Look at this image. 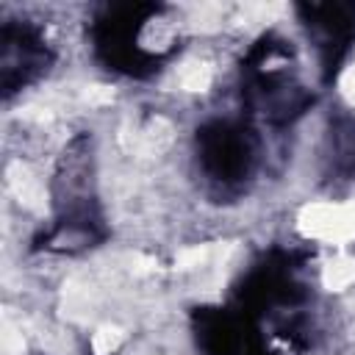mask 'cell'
I'll list each match as a JSON object with an SVG mask.
<instances>
[{
	"mask_svg": "<svg viewBox=\"0 0 355 355\" xmlns=\"http://www.w3.org/2000/svg\"><path fill=\"white\" fill-rule=\"evenodd\" d=\"M3 352H6V355L22 352V336H17L14 330H6V333H3Z\"/></svg>",
	"mask_w": 355,
	"mask_h": 355,
	"instance_id": "8992f818",
	"label": "cell"
},
{
	"mask_svg": "<svg viewBox=\"0 0 355 355\" xmlns=\"http://www.w3.org/2000/svg\"><path fill=\"white\" fill-rule=\"evenodd\" d=\"M300 227L305 236L344 244L355 236V202L347 205H333V202H313L302 208L300 214Z\"/></svg>",
	"mask_w": 355,
	"mask_h": 355,
	"instance_id": "6da1fadb",
	"label": "cell"
},
{
	"mask_svg": "<svg viewBox=\"0 0 355 355\" xmlns=\"http://www.w3.org/2000/svg\"><path fill=\"white\" fill-rule=\"evenodd\" d=\"M119 344H122V330H116V327H100V330L92 336V349H94V355H111Z\"/></svg>",
	"mask_w": 355,
	"mask_h": 355,
	"instance_id": "3957f363",
	"label": "cell"
},
{
	"mask_svg": "<svg viewBox=\"0 0 355 355\" xmlns=\"http://www.w3.org/2000/svg\"><path fill=\"white\" fill-rule=\"evenodd\" d=\"M205 258H208V247H189L178 255L175 263H178V269H197Z\"/></svg>",
	"mask_w": 355,
	"mask_h": 355,
	"instance_id": "5b68a950",
	"label": "cell"
},
{
	"mask_svg": "<svg viewBox=\"0 0 355 355\" xmlns=\"http://www.w3.org/2000/svg\"><path fill=\"white\" fill-rule=\"evenodd\" d=\"M322 283H324V288H330V291H341V288L352 286V283H355V258L338 255V258L327 261V266H324V272H322Z\"/></svg>",
	"mask_w": 355,
	"mask_h": 355,
	"instance_id": "7a4b0ae2",
	"label": "cell"
},
{
	"mask_svg": "<svg viewBox=\"0 0 355 355\" xmlns=\"http://www.w3.org/2000/svg\"><path fill=\"white\" fill-rule=\"evenodd\" d=\"M180 83H183V89H189V92H202V89H208V83H211V69L202 67V64L189 67V69L183 72Z\"/></svg>",
	"mask_w": 355,
	"mask_h": 355,
	"instance_id": "277c9868",
	"label": "cell"
}]
</instances>
